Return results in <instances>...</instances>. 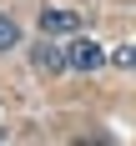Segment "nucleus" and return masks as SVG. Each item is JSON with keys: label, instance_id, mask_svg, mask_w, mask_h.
<instances>
[{"label": "nucleus", "instance_id": "1", "mask_svg": "<svg viewBox=\"0 0 136 146\" xmlns=\"http://www.w3.org/2000/svg\"><path fill=\"white\" fill-rule=\"evenodd\" d=\"M66 60H71L76 71H96V66L106 60V50H101L96 40H71V50H66Z\"/></svg>", "mask_w": 136, "mask_h": 146}, {"label": "nucleus", "instance_id": "2", "mask_svg": "<svg viewBox=\"0 0 136 146\" xmlns=\"http://www.w3.org/2000/svg\"><path fill=\"white\" fill-rule=\"evenodd\" d=\"M40 30H45V35H66V30H81V15H76V10H40Z\"/></svg>", "mask_w": 136, "mask_h": 146}, {"label": "nucleus", "instance_id": "3", "mask_svg": "<svg viewBox=\"0 0 136 146\" xmlns=\"http://www.w3.org/2000/svg\"><path fill=\"white\" fill-rule=\"evenodd\" d=\"M60 66H66V50L60 45H40L35 50V71H60Z\"/></svg>", "mask_w": 136, "mask_h": 146}, {"label": "nucleus", "instance_id": "4", "mask_svg": "<svg viewBox=\"0 0 136 146\" xmlns=\"http://www.w3.org/2000/svg\"><path fill=\"white\" fill-rule=\"evenodd\" d=\"M15 45H20V25L0 15V50H15Z\"/></svg>", "mask_w": 136, "mask_h": 146}, {"label": "nucleus", "instance_id": "5", "mask_svg": "<svg viewBox=\"0 0 136 146\" xmlns=\"http://www.w3.org/2000/svg\"><path fill=\"white\" fill-rule=\"evenodd\" d=\"M116 66H136V50H126V45H121V50H116Z\"/></svg>", "mask_w": 136, "mask_h": 146}]
</instances>
